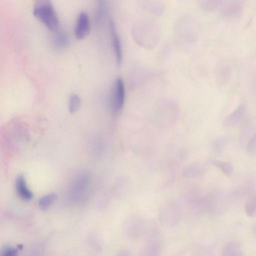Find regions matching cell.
Listing matches in <instances>:
<instances>
[{"mask_svg":"<svg viewBox=\"0 0 256 256\" xmlns=\"http://www.w3.org/2000/svg\"><path fill=\"white\" fill-rule=\"evenodd\" d=\"M125 88L123 80L118 78L113 86L110 98V104L114 113H118L123 107L125 100Z\"/></svg>","mask_w":256,"mask_h":256,"instance_id":"4","label":"cell"},{"mask_svg":"<svg viewBox=\"0 0 256 256\" xmlns=\"http://www.w3.org/2000/svg\"><path fill=\"white\" fill-rule=\"evenodd\" d=\"M180 217V212L178 204L174 202H167L161 207L159 220L164 226H171L176 224Z\"/></svg>","mask_w":256,"mask_h":256,"instance_id":"2","label":"cell"},{"mask_svg":"<svg viewBox=\"0 0 256 256\" xmlns=\"http://www.w3.org/2000/svg\"><path fill=\"white\" fill-rule=\"evenodd\" d=\"M57 195L54 193H51L45 195L39 199L38 205L42 210L48 208L56 200Z\"/></svg>","mask_w":256,"mask_h":256,"instance_id":"16","label":"cell"},{"mask_svg":"<svg viewBox=\"0 0 256 256\" xmlns=\"http://www.w3.org/2000/svg\"><path fill=\"white\" fill-rule=\"evenodd\" d=\"M246 113V105L242 104L226 118L224 125L227 128L235 126L244 118Z\"/></svg>","mask_w":256,"mask_h":256,"instance_id":"7","label":"cell"},{"mask_svg":"<svg viewBox=\"0 0 256 256\" xmlns=\"http://www.w3.org/2000/svg\"><path fill=\"white\" fill-rule=\"evenodd\" d=\"M228 139L224 137L216 139L213 142V147L216 152H220L228 144Z\"/></svg>","mask_w":256,"mask_h":256,"instance_id":"19","label":"cell"},{"mask_svg":"<svg viewBox=\"0 0 256 256\" xmlns=\"http://www.w3.org/2000/svg\"><path fill=\"white\" fill-rule=\"evenodd\" d=\"M81 104V100L76 94H72L70 96L68 102V109L71 114L76 112L79 109Z\"/></svg>","mask_w":256,"mask_h":256,"instance_id":"17","label":"cell"},{"mask_svg":"<svg viewBox=\"0 0 256 256\" xmlns=\"http://www.w3.org/2000/svg\"><path fill=\"white\" fill-rule=\"evenodd\" d=\"M160 246L158 242L149 240L142 248L139 256H160Z\"/></svg>","mask_w":256,"mask_h":256,"instance_id":"10","label":"cell"},{"mask_svg":"<svg viewBox=\"0 0 256 256\" xmlns=\"http://www.w3.org/2000/svg\"><path fill=\"white\" fill-rule=\"evenodd\" d=\"M247 150L250 154L256 156V134L252 136L248 144Z\"/></svg>","mask_w":256,"mask_h":256,"instance_id":"20","label":"cell"},{"mask_svg":"<svg viewBox=\"0 0 256 256\" xmlns=\"http://www.w3.org/2000/svg\"><path fill=\"white\" fill-rule=\"evenodd\" d=\"M116 256H132L130 252L126 250H122L119 252Z\"/></svg>","mask_w":256,"mask_h":256,"instance_id":"22","label":"cell"},{"mask_svg":"<svg viewBox=\"0 0 256 256\" xmlns=\"http://www.w3.org/2000/svg\"><path fill=\"white\" fill-rule=\"evenodd\" d=\"M206 170L204 164L202 163H194L186 167L182 172L184 176L192 178L204 174Z\"/></svg>","mask_w":256,"mask_h":256,"instance_id":"11","label":"cell"},{"mask_svg":"<svg viewBox=\"0 0 256 256\" xmlns=\"http://www.w3.org/2000/svg\"><path fill=\"white\" fill-rule=\"evenodd\" d=\"M244 210L248 216H252L256 212V193L250 195L246 200Z\"/></svg>","mask_w":256,"mask_h":256,"instance_id":"15","label":"cell"},{"mask_svg":"<svg viewBox=\"0 0 256 256\" xmlns=\"http://www.w3.org/2000/svg\"><path fill=\"white\" fill-rule=\"evenodd\" d=\"M146 222L138 216H132L125 220L124 230L130 239L137 240L145 235Z\"/></svg>","mask_w":256,"mask_h":256,"instance_id":"3","label":"cell"},{"mask_svg":"<svg viewBox=\"0 0 256 256\" xmlns=\"http://www.w3.org/2000/svg\"><path fill=\"white\" fill-rule=\"evenodd\" d=\"M90 30V20L86 12H80L78 18L75 29L74 35L76 38L81 40L84 38L88 34Z\"/></svg>","mask_w":256,"mask_h":256,"instance_id":"6","label":"cell"},{"mask_svg":"<svg viewBox=\"0 0 256 256\" xmlns=\"http://www.w3.org/2000/svg\"><path fill=\"white\" fill-rule=\"evenodd\" d=\"M18 251L16 249L8 247L5 248L2 252L1 256H17Z\"/></svg>","mask_w":256,"mask_h":256,"instance_id":"21","label":"cell"},{"mask_svg":"<svg viewBox=\"0 0 256 256\" xmlns=\"http://www.w3.org/2000/svg\"><path fill=\"white\" fill-rule=\"evenodd\" d=\"M16 188L18 195L24 200H30L33 198V194L28 188L25 178L22 174L16 178Z\"/></svg>","mask_w":256,"mask_h":256,"instance_id":"9","label":"cell"},{"mask_svg":"<svg viewBox=\"0 0 256 256\" xmlns=\"http://www.w3.org/2000/svg\"><path fill=\"white\" fill-rule=\"evenodd\" d=\"M210 162L218 168L228 177L233 174L234 168L232 163L218 160H211Z\"/></svg>","mask_w":256,"mask_h":256,"instance_id":"13","label":"cell"},{"mask_svg":"<svg viewBox=\"0 0 256 256\" xmlns=\"http://www.w3.org/2000/svg\"><path fill=\"white\" fill-rule=\"evenodd\" d=\"M222 256H243V254L238 244L230 242L224 247Z\"/></svg>","mask_w":256,"mask_h":256,"instance_id":"14","label":"cell"},{"mask_svg":"<svg viewBox=\"0 0 256 256\" xmlns=\"http://www.w3.org/2000/svg\"><path fill=\"white\" fill-rule=\"evenodd\" d=\"M54 46L59 49H64L67 47L69 43V38L67 34L63 30L56 32L54 38Z\"/></svg>","mask_w":256,"mask_h":256,"instance_id":"12","label":"cell"},{"mask_svg":"<svg viewBox=\"0 0 256 256\" xmlns=\"http://www.w3.org/2000/svg\"><path fill=\"white\" fill-rule=\"evenodd\" d=\"M110 28L116 64L118 67H120L122 63V46L114 23L112 20H111L110 22Z\"/></svg>","mask_w":256,"mask_h":256,"instance_id":"8","label":"cell"},{"mask_svg":"<svg viewBox=\"0 0 256 256\" xmlns=\"http://www.w3.org/2000/svg\"><path fill=\"white\" fill-rule=\"evenodd\" d=\"M33 14L50 30L56 32L58 30V18L50 1H38L34 6Z\"/></svg>","mask_w":256,"mask_h":256,"instance_id":"1","label":"cell"},{"mask_svg":"<svg viewBox=\"0 0 256 256\" xmlns=\"http://www.w3.org/2000/svg\"><path fill=\"white\" fill-rule=\"evenodd\" d=\"M242 4L240 0H224L220 10L221 14L227 18H236L242 12Z\"/></svg>","mask_w":256,"mask_h":256,"instance_id":"5","label":"cell"},{"mask_svg":"<svg viewBox=\"0 0 256 256\" xmlns=\"http://www.w3.org/2000/svg\"><path fill=\"white\" fill-rule=\"evenodd\" d=\"M106 6L103 2H100L98 4L96 12V21L98 24L102 22L106 16Z\"/></svg>","mask_w":256,"mask_h":256,"instance_id":"18","label":"cell"}]
</instances>
